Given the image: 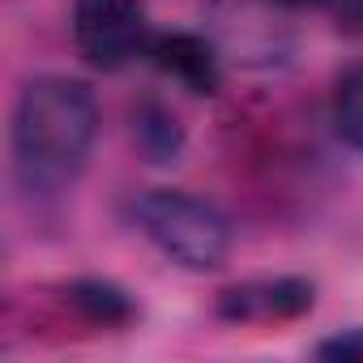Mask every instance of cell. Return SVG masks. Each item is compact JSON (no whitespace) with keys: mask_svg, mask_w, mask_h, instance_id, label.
Wrapping results in <instances>:
<instances>
[{"mask_svg":"<svg viewBox=\"0 0 363 363\" xmlns=\"http://www.w3.org/2000/svg\"><path fill=\"white\" fill-rule=\"evenodd\" d=\"M73 43L94 69H124L150 52V22L137 0H77L73 5Z\"/></svg>","mask_w":363,"mask_h":363,"instance_id":"cell-3","label":"cell"},{"mask_svg":"<svg viewBox=\"0 0 363 363\" xmlns=\"http://www.w3.org/2000/svg\"><path fill=\"white\" fill-rule=\"evenodd\" d=\"M133 137H137V145H141V154H145L150 162H175L179 145H184V133H179L175 116H171L167 107H158V103L137 107V116H133Z\"/></svg>","mask_w":363,"mask_h":363,"instance_id":"cell-7","label":"cell"},{"mask_svg":"<svg viewBox=\"0 0 363 363\" xmlns=\"http://www.w3.org/2000/svg\"><path fill=\"white\" fill-rule=\"evenodd\" d=\"M333 9H337V26L363 30V0H333Z\"/></svg>","mask_w":363,"mask_h":363,"instance_id":"cell-10","label":"cell"},{"mask_svg":"<svg viewBox=\"0 0 363 363\" xmlns=\"http://www.w3.org/2000/svg\"><path fill=\"white\" fill-rule=\"evenodd\" d=\"M137 223L162 257H171L184 269H218L231 252V223L193 193H145L137 201Z\"/></svg>","mask_w":363,"mask_h":363,"instance_id":"cell-2","label":"cell"},{"mask_svg":"<svg viewBox=\"0 0 363 363\" xmlns=\"http://www.w3.org/2000/svg\"><path fill=\"white\" fill-rule=\"evenodd\" d=\"M333 124L337 137L363 154V65L346 69L333 86Z\"/></svg>","mask_w":363,"mask_h":363,"instance_id":"cell-8","label":"cell"},{"mask_svg":"<svg viewBox=\"0 0 363 363\" xmlns=\"http://www.w3.org/2000/svg\"><path fill=\"white\" fill-rule=\"evenodd\" d=\"M99 137L94 90L77 77H35L13 111V171L26 193H60L73 184Z\"/></svg>","mask_w":363,"mask_h":363,"instance_id":"cell-1","label":"cell"},{"mask_svg":"<svg viewBox=\"0 0 363 363\" xmlns=\"http://www.w3.org/2000/svg\"><path fill=\"white\" fill-rule=\"evenodd\" d=\"M316 354L329 359V363H363V325L359 329H346V333H337L329 342H320Z\"/></svg>","mask_w":363,"mask_h":363,"instance_id":"cell-9","label":"cell"},{"mask_svg":"<svg viewBox=\"0 0 363 363\" xmlns=\"http://www.w3.org/2000/svg\"><path fill=\"white\" fill-rule=\"evenodd\" d=\"M150 56H154V65L167 77H175L179 86L193 90V94H214L218 82H223V69H218L214 48L206 39H197V35H184V30L158 35L150 43Z\"/></svg>","mask_w":363,"mask_h":363,"instance_id":"cell-5","label":"cell"},{"mask_svg":"<svg viewBox=\"0 0 363 363\" xmlns=\"http://www.w3.org/2000/svg\"><path fill=\"white\" fill-rule=\"evenodd\" d=\"M312 303H316V286L303 278H252L227 286L214 312L231 325H282L312 312Z\"/></svg>","mask_w":363,"mask_h":363,"instance_id":"cell-4","label":"cell"},{"mask_svg":"<svg viewBox=\"0 0 363 363\" xmlns=\"http://www.w3.org/2000/svg\"><path fill=\"white\" fill-rule=\"evenodd\" d=\"M274 5H282V9H303V5H316V0H274Z\"/></svg>","mask_w":363,"mask_h":363,"instance_id":"cell-11","label":"cell"},{"mask_svg":"<svg viewBox=\"0 0 363 363\" xmlns=\"http://www.w3.org/2000/svg\"><path fill=\"white\" fill-rule=\"evenodd\" d=\"M65 303L90 320V325H103V329H116V325H128L137 316L133 299L116 286V282H99V278H82V282H69L65 286Z\"/></svg>","mask_w":363,"mask_h":363,"instance_id":"cell-6","label":"cell"}]
</instances>
